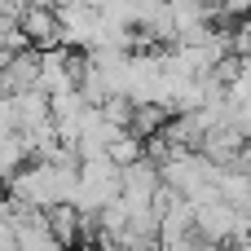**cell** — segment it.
Here are the masks:
<instances>
[{"mask_svg":"<svg viewBox=\"0 0 251 251\" xmlns=\"http://www.w3.org/2000/svg\"><path fill=\"white\" fill-rule=\"evenodd\" d=\"M194 212H199V221H194V238H199V243H207V247H225V243H234L238 225L247 221L229 199L203 203V207H194Z\"/></svg>","mask_w":251,"mask_h":251,"instance_id":"obj_1","label":"cell"},{"mask_svg":"<svg viewBox=\"0 0 251 251\" xmlns=\"http://www.w3.org/2000/svg\"><path fill=\"white\" fill-rule=\"evenodd\" d=\"M57 22H62L66 49H97V40H101V9H88V4H57Z\"/></svg>","mask_w":251,"mask_h":251,"instance_id":"obj_2","label":"cell"},{"mask_svg":"<svg viewBox=\"0 0 251 251\" xmlns=\"http://www.w3.org/2000/svg\"><path fill=\"white\" fill-rule=\"evenodd\" d=\"M18 22H22V31H26V40L35 44V49H62L66 40H62V22H57V9H44V4H26L22 13H18Z\"/></svg>","mask_w":251,"mask_h":251,"instance_id":"obj_3","label":"cell"},{"mask_svg":"<svg viewBox=\"0 0 251 251\" xmlns=\"http://www.w3.org/2000/svg\"><path fill=\"white\" fill-rule=\"evenodd\" d=\"M26 88H40V49H22L13 53V62L4 66L0 75V93H26Z\"/></svg>","mask_w":251,"mask_h":251,"instance_id":"obj_4","label":"cell"},{"mask_svg":"<svg viewBox=\"0 0 251 251\" xmlns=\"http://www.w3.org/2000/svg\"><path fill=\"white\" fill-rule=\"evenodd\" d=\"M44 221H49V229L57 234V243L62 247H75L79 243V207L75 203H53V207H44Z\"/></svg>","mask_w":251,"mask_h":251,"instance_id":"obj_5","label":"cell"},{"mask_svg":"<svg viewBox=\"0 0 251 251\" xmlns=\"http://www.w3.org/2000/svg\"><path fill=\"white\" fill-rule=\"evenodd\" d=\"M176 13V35L185 26H207L212 18H221V0H168Z\"/></svg>","mask_w":251,"mask_h":251,"instance_id":"obj_6","label":"cell"},{"mask_svg":"<svg viewBox=\"0 0 251 251\" xmlns=\"http://www.w3.org/2000/svg\"><path fill=\"white\" fill-rule=\"evenodd\" d=\"M168 119H172V110H168V106L146 101V106H137V115H132V128H128V132H137L141 141H150V137H159V132L168 128Z\"/></svg>","mask_w":251,"mask_h":251,"instance_id":"obj_7","label":"cell"},{"mask_svg":"<svg viewBox=\"0 0 251 251\" xmlns=\"http://www.w3.org/2000/svg\"><path fill=\"white\" fill-rule=\"evenodd\" d=\"M106 154H110L119 168H128V163H137V159L146 154V141H141L137 132H119V137L110 141V150H106Z\"/></svg>","mask_w":251,"mask_h":251,"instance_id":"obj_8","label":"cell"},{"mask_svg":"<svg viewBox=\"0 0 251 251\" xmlns=\"http://www.w3.org/2000/svg\"><path fill=\"white\" fill-rule=\"evenodd\" d=\"M221 13H225V18H247L251 0H221Z\"/></svg>","mask_w":251,"mask_h":251,"instance_id":"obj_9","label":"cell"},{"mask_svg":"<svg viewBox=\"0 0 251 251\" xmlns=\"http://www.w3.org/2000/svg\"><path fill=\"white\" fill-rule=\"evenodd\" d=\"M238 110V128H243V137L251 141V101H243V106H234Z\"/></svg>","mask_w":251,"mask_h":251,"instance_id":"obj_10","label":"cell"},{"mask_svg":"<svg viewBox=\"0 0 251 251\" xmlns=\"http://www.w3.org/2000/svg\"><path fill=\"white\" fill-rule=\"evenodd\" d=\"M26 0H0V13H22Z\"/></svg>","mask_w":251,"mask_h":251,"instance_id":"obj_11","label":"cell"},{"mask_svg":"<svg viewBox=\"0 0 251 251\" xmlns=\"http://www.w3.org/2000/svg\"><path fill=\"white\" fill-rule=\"evenodd\" d=\"M176 251H212V247H207V243H199V238H194V243H185V247H176Z\"/></svg>","mask_w":251,"mask_h":251,"instance_id":"obj_12","label":"cell"},{"mask_svg":"<svg viewBox=\"0 0 251 251\" xmlns=\"http://www.w3.org/2000/svg\"><path fill=\"white\" fill-rule=\"evenodd\" d=\"M13 62V49H0V75H4V66Z\"/></svg>","mask_w":251,"mask_h":251,"instance_id":"obj_13","label":"cell"},{"mask_svg":"<svg viewBox=\"0 0 251 251\" xmlns=\"http://www.w3.org/2000/svg\"><path fill=\"white\" fill-rule=\"evenodd\" d=\"M26 4H44V9H57V4H66V0H26Z\"/></svg>","mask_w":251,"mask_h":251,"instance_id":"obj_14","label":"cell"},{"mask_svg":"<svg viewBox=\"0 0 251 251\" xmlns=\"http://www.w3.org/2000/svg\"><path fill=\"white\" fill-rule=\"evenodd\" d=\"M66 251H97L93 243H75V247H66Z\"/></svg>","mask_w":251,"mask_h":251,"instance_id":"obj_15","label":"cell"}]
</instances>
